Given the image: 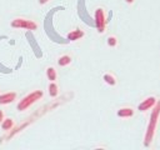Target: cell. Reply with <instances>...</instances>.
Listing matches in <instances>:
<instances>
[{"label":"cell","instance_id":"obj_1","mask_svg":"<svg viewBox=\"0 0 160 150\" xmlns=\"http://www.w3.org/2000/svg\"><path fill=\"white\" fill-rule=\"evenodd\" d=\"M159 116H160V100L156 101V104H155V106H154V109L151 111L150 120H149V124H148V128H146V132H145V136H144V146H150L151 145L154 135H155V130H156Z\"/></svg>","mask_w":160,"mask_h":150},{"label":"cell","instance_id":"obj_2","mask_svg":"<svg viewBox=\"0 0 160 150\" xmlns=\"http://www.w3.org/2000/svg\"><path fill=\"white\" fill-rule=\"evenodd\" d=\"M42 98V91L41 90H35L30 94H28L26 96H24L19 102H18V110L19 111H24L28 108H30L32 104H35L38 100H40Z\"/></svg>","mask_w":160,"mask_h":150},{"label":"cell","instance_id":"obj_3","mask_svg":"<svg viewBox=\"0 0 160 150\" xmlns=\"http://www.w3.org/2000/svg\"><path fill=\"white\" fill-rule=\"evenodd\" d=\"M10 25L16 29H26V30H36L38 29V24L35 21L25 19V18H16L11 21Z\"/></svg>","mask_w":160,"mask_h":150},{"label":"cell","instance_id":"obj_4","mask_svg":"<svg viewBox=\"0 0 160 150\" xmlns=\"http://www.w3.org/2000/svg\"><path fill=\"white\" fill-rule=\"evenodd\" d=\"M95 25L99 32H104L105 26H106V18H105V12L101 8H98L95 10Z\"/></svg>","mask_w":160,"mask_h":150},{"label":"cell","instance_id":"obj_5","mask_svg":"<svg viewBox=\"0 0 160 150\" xmlns=\"http://www.w3.org/2000/svg\"><path fill=\"white\" fill-rule=\"evenodd\" d=\"M155 104H156V99H155L154 96H149V98H146L145 100H142V101L139 104L138 110H139V111H141V112H144V111L150 110L151 108H154V106H155Z\"/></svg>","mask_w":160,"mask_h":150},{"label":"cell","instance_id":"obj_6","mask_svg":"<svg viewBox=\"0 0 160 150\" xmlns=\"http://www.w3.org/2000/svg\"><path fill=\"white\" fill-rule=\"evenodd\" d=\"M16 99V94L15 92H5L0 95V105H6L12 102Z\"/></svg>","mask_w":160,"mask_h":150},{"label":"cell","instance_id":"obj_7","mask_svg":"<svg viewBox=\"0 0 160 150\" xmlns=\"http://www.w3.org/2000/svg\"><path fill=\"white\" fill-rule=\"evenodd\" d=\"M84 36V31L80 30V29H76V30H72L68 34V40L70 41H75V40H79L80 38Z\"/></svg>","mask_w":160,"mask_h":150},{"label":"cell","instance_id":"obj_8","mask_svg":"<svg viewBox=\"0 0 160 150\" xmlns=\"http://www.w3.org/2000/svg\"><path fill=\"white\" fill-rule=\"evenodd\" d=\"M116 114H118V116H120V118H130V116L134 115V110H132L131 108H121V109L118 110Z\"/></svg>","mask_w":160,"mask_h":150},{"label":"cell","instance_id":"obj_9","mask_svg":"<svg viewBox=\"0 0 160 150\" xmlns=\"http://www.w3.org/2000/svg\"><path fill=\"white\" fill-rule=\"evenodd\" d=\"M12 126H14V120H12L11 118H6V119H4V120L1 121V129L5 130V131L11 130Z\"/></svg>","mask_w":160,"mask_h":150},{"label":"cell","instance_id":"obj_10","mask_svg":"<svg viewBox=\"0 0 160 150\" xmlns=\"http://www.w3.org/2000/svg\"><path fill=\"white\" fill-rule=\"evenodd\" d=\"M58 94H59V86L54 81H51L49 84V95L51 98H55V96H58Z\"/></svg>","mask_w":160,"mask_h":150},{"label":"cell","instance_id":"obj_11","mask_svg":"<svg viewBox=\"0 0 160 150\" xmlns=\"http://www.w3.org/2000/svg\"><path fill=\"white\" fill-rule=\"evenodd\" d=\"M46 76H48V79H49L50 81H55V80H56V78H58L56 70H55L52 66L48 68V69H46Z\"/></svg>","mask_w":160,"mask_h":150},{"label":"cell","instance_id":"obj_12","mask_svg":"<svg viewBox=\"0 0 160 150\" xmlns=\"http://www.w3.org/2000/svg\"><path fill=\"white\" fill-rule=\"evenodd\" d=\"M70 62H71V58H70L69 55H62V56H60L59 60H58V64H59L60 66H66V65H69Z\"/></svg>","mask_w":160,"mask_h":150},{"label":"cell","instance_id":"obj_13","mask_svg":"<svg viewBox=\"0 0 160 150\" xmlns=\"http://www.w3.org/2000/svg\"><path fill=\"white\" fill-rule=\"evenodd\" d=\"M102 79H104V81H105L106 84H109V85H111V86H114V85L116 84V79H115V76L111 75V74H105V75L102 76Z\"/></svg>","mask_w":160,"mask_h":150},{"label":"cell","instance_id":"obj_14","mask_svg":"<svg viewBox=\"0 0 160 150\" xmlns=\"http://www.w3.org/2000/svg\"><path fill=\"white\" fill-rule=\"evenodd\" d=\"M108 45L111 46V48L116 46V45H118V39H116L115 36H109V38H108Z\"/></svg>","mask_w":160,"mask_h":150},{"label":"cell","instance_id":"obj_15","mask_svg":"<svg viewBox=\"0 0 160 150\" xmlns=\"http://www.w3.org/2000/svg\"><path fill=\"white\" fill-rule=\"evenodd\" d=\"M4 119H5V118H4V111H2V110H0V122H1Z\"/></svg>","mask_w":160,"mask_h":150},{"label":"cell","instance_id":"obj_16","mask_svg":"<svg viewBox=\"0 0 160 150\" xmlns=\"http://www.w3.org/2000/svg\"><path fill=\"white\" fill-rule=\"evenodd\" d=\"M48 1H49V0H39V2H40L41 5H44V4H46Z\"/></svg>","mask_w":160,"mask_h":150},{"label":"cell","instance_id":"obj_17","mask_svg":"<svg viewBox=\"0 0 160 150\" xmlns=\"http://www.w3.org/2000/svg\"><path fill=\"white\" fill-rule=\"evenodd\" d=\"M125 1H126L128 4H132V2H134V0H125Z\"/></svg>","mask_w":160,"mask_h":150}]
</instances>
